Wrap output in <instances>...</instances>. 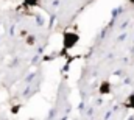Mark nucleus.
<instances>
[{
    "instance_id": "nucleus-4",
    "label": "nucleus",
    "mask_w": 134,
    "mask_h": 120,
    "mask_svg": "<svg viewBox=\"0 0 134 120\" xmlns=\"http://www.w3.org/2000/svg\"><path fill=\"white\" fill-rule=\"evenodd\" d=\"M25 3H27V5H36L37 0H25Z\"/></svg>"
},
{
    "instance_id": "nucleus-5",
    "label": "nucleus",
    "mask_w": 134,
    "mask_h": 120,
    "mask_svg": "<svg viewBox=\"0 0 134 120\" xmlns=\"http://www.w3.org/2000/svg\"><path fill=\"white\" fill-rule=\"evenodd\" d=\"M130 2H131V3H134V0H130Z\"/></svg>"
},
{
    "instance_id": "nucleus-3",
    "label": "nucleus",
    "mask_w": 134,
    "mask_h": 120,
    "mask_svg": "<svg viewBox=\"0 0 134 120\" xmlns=\"http://www.w3.org/2000/svg\"><path fill=\"white\" fill-rule=\"evenodd\" d=\"M128 106H130V108H134V95H131V97H130V101H128Z\"/></svg>"
},
{
    "instance_id": "nucleus-1",
    "label": "nucleus",
    "mask_w": 134,
    "mask_h": 120,
    "mask_svg": "<svg viewBox=\"0 0 134 120\" xmlns=\"http://www.w3.org/2000/svg\"><path fill=\"white\" fill-rule=\"evenodd\" d=\"M76 41H78V36H76V34H73V33H67L66 36H64V47H66V48H70Z\"/></svg>"
},
{
    "instance_id": "nucleus-2",
    "label": "nucleus",
    "mask_w": 134,
    "mask_h": 120,
    "mask_svg": "<svg viewBox=\"0 0 134 120\" xmlns=\"http://www.w3.org/2000/svg\"><path fill=\"white\" fill-rule=\"evenodd\" d=\"M109 90H111V88H109V84H108V83H103V84H101V88H100L101 94H108Z\"/></svg>"
}]
</instances>
